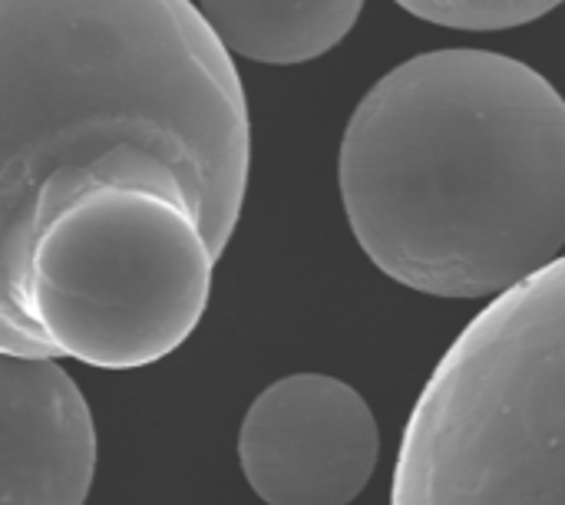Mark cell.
<instances>
[{
    "instance_id": "1",
    "label": "cell",
    "mask_w": 565,
    "mask_h": 505,
    "mask_svg": "<svg viewBox=\"0 0 565 505\" xmlns=\"http://www.w3.org/2000/svg\"><path fill=\"white\" fill-rule=\"evenodd\" d=\"M338 185L387 278L430 298H500L565 248V99L493 50L420 53L358 103Z\"/></svg>"
},
{
    "instance_id": "2",
    "label": "cell",
    "mask_w": 565,
    "mask_h": 505,
    "mask_svg": "<svg viewBox=\"0 0 565 505\" xmlns=\"http://www.w3.org/2000/svg\"><path fill=\"white\" fill-rule=\"evenodd\" d=\"M185 185L215 255L245 202L252 132L232 50L189 0H0V258L113 155Z\"/></svg>"
},
{
    "instance_id": "3",
    "label": "cell",
    "mask_w": 565,
    "mask_h": 505,
    "mask_svg": "<svg viewBox=\"0 0 565 505\" xmlns=\"http://www.w3.org/2000/svg\"><path fill=\"white\" fill-rule=\"evenodd\" d=\"M212 251L195 208L139 179L89 172L46 198L0 258V351L132 370L199 327Z\"/></svg>"
},
{
    "instance_id": "4",
    "label": "cell",
    "mask_w": 565,
    "mask_h": 505,
    "mask_svg": "<svg viewBox=\"0 0 565 505\" xmlns=\"http://www.w3.org/2000/svg\"><path fill=\"white\" fill-rule=\"evenodd\" d=\"M391 505H565V255L450 344L407 420Z\"/></svg>"
},
{
    "instance_id": "5",
    "label": "cell",
    "mask_w": 565,
    "mask_h": 505,
    "mask_svg": "<svg viewBox=\"0 0 565 505\" xmlns=\"http://www.w3.org/2000/svg\"><path fill=\"white\" fill-rule=\"evenodd\" d=\"M381 433L367 400L328 374L265 387L238 430V466L265 505H351L374 476Z\"/></svg>"
},
{
    "instance_id": "6",
    "label": "cell",
    "mask_w": 565,
    "mask_h": 505,
    "mask_svg": "<svg viewBox=\"0 0 565 505\" xmlns=\"http://www.w3.org/2000/svg\"><path fill=\"white\" fill-rule=\"evenodd\" d=\"M93 473L96 427L73 377L0 351V505H83Z\"/></svg>"
},
{
    "instance_id": "7",
    "label": "cell",
    "mask_w": 565,
    "mask_h": 505,
    "mask_svg": "<svg viewBox=\"0 0 565 505\" xmlns=\"http://www.w3.org/2000/svg\"><path fill=\"white\" fill-rule=\"evenodd\" d=\"M364 0H199L222 43L255 63L295 66L334 50Z\"/></svg>"
},
{
    "instance_id": "8",
    "label": "cell",
    "mask_w": 565,
    "mask_h": 505,
    "mask_svg": "<svg viewBox=\"0 0 565 505\" xmlns=\"http://www.w3.org/2000/svg\"><path fill=\"white\" fill-rule=\"evenodd\" d=\"M407 13L454 30H513L556 10L565 0H397Z\"/></svg>"
}]
</instances>
